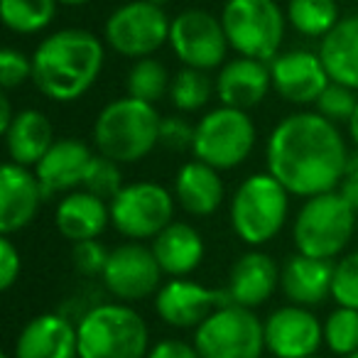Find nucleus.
I'll return each mask as SVG.
<instances>
[{"label": "nucleus", "instance_id": "obj_1", "mask_svg": "<svg viewBox=\"0 0 358 358\" xmlns=\"http://www.w3.org/2000/svg\"><path fill=\"white\" fill-rule=\"evenodd\" d=\"M351 157L336 123L317 110H297L280 120L265 143L268 172L294 196L338 189Z\"/></svg>", "mask_w": 358, "mask_h": 358}, {"label": "nucleus", "instance_id": "obj_2", "mask_svg": "<svg viewBox=\"0 0 358 358\" xmlns=\"http://www.w3.org/2000/svg\"><path fill=\"white\" fill-rule=\"evenodd\" d=\"M103 62L106 47L94 32L64 27L45 37L32 52V84L47 99L71 103L94 89Z\"/></svg>", "mask_w": 358, "mask_h": 358}, {"label": "nucleus", "instance_id": "obj_3", "mask_svg": "<svg viewBox=\"0 0 358 358\" xmlns=\"http://www.w3.org/2000/svg\"><path fill=\"white\" fill-rule=\"evenodd\" d=\"M159 118L152 103L133 96H123L101 108L94 120L91 140L99 155L118 164H133L145 159L159 145Z\"/></svg>", "mask_w": 358, "mask_h": 358}, {"label": "nucleus", "instance_id": "obj_4", "mask_svg": "<svg viewBox=\"0 0 358 358\" xmlns=\"http://www.w3.org/2000/svg\"><path fill=\"white\" fill-rule=\"evenodd\" d=\"M79 358H148L150 329L125 302H99L76 322Z\"/></svg>", "mask_w": 358, "mask_h": 358}, {"label": "nucleus", "instance_id": "obj_5", "mask_svg": "<svg viewBox=\"0 0 358 358\" xmlns=\"http://www.w3.org/2000/svg\"><path fill=\"white\" fill-rule=\"evenodd\" d=\"M289 192L270 172L245 177L231 199V226L250 248L270 243L289 216Z\"/></svg>", "mask_w": 358, "mask_h": 358}, {"label": "nucleus", "instance_id": "obj_6", "mask_svg": "<svg viewBox=\"0 0 358 358\" xmlns=\"http://www.w3.org/2000/svg\"><path fill=\"white\" fill-rule=\"evenodd\" d=\"M358 211L336 189L304 199L294 216V248L312 258L334 260L346 250L356 231Z\"/></svg>", "mask_w": 358, "mask_h": 358}, {"label": "nucleus", "instance_id": "obj_7", "mask_svg": "<svg viewBox=\"0 0 358 358\" xmlns=\"http://www.w3.org/2000/svg\"><path fill=\"white\" fill-rule=\"evenodd\" d=\"M221 25L238 57L273 62L287 30V13L275 0H226Z\"/></svg>", "mask_w": 358, "mask_h": 358}, {"label": "nucleus", "instance_id": "obj_8", "mask_svg": "<svg viewBox=\"0 0 358 358\" xmlns=\"http://www.w3.org/2000/svg\"><path fill=\"white\" fill-rule=\"evenodd\" d=\"M255 138L258 133H255L248 110L219 106L196 123L192 152H194V159H201L219 172H226V169H236L250 157Z\"/></svg>", "mask_w": 358, "mask_h": 358}, {"label": "nucleus", "instance_id": "obj_9", "mask_svg": "<svg viewBox=\"0 0 358 358\" xmlns=\"http://www.w3.org/2000/svg\"><path fill=\"white\" fill-rule=\"evenodd\" d=\"M172 17L150 0H128L115 8L103 25V42L120 57L145 59L169 45Z\"/></svg>", "mask_w": 358, "mask_h": 358}, {"label": "nucleus", "instance_id": "obj_10", "mask_svg": "<svg viewBox=\"0 0 358 358\" xmlns=\"http://www.w3.org/2000/svg\"><path fill=\"white\" fill-rule=\"evenodd\" d=\"M194 346L201 358H260L265 327L253 309L224 304L194 329Z\"/></svg>", "mask_w": 358, "mask_h": 358}, {"label": "nucleus", "instance_id": "obj_11", "mask_svg": "<svg viewBox=\"0 0 358 358\" xmlns=\"http://www.w3.org/2000/svg\"><path fill=\"white\" fill-rule=\"evenodd\" d=\"M177 199L157 182L125 185L110 201V226L128 241H152L174 221Z\"/></svg>", "mask_w": 358, "mask_h": 358}, {"label": "nucleus", "instance_id": "obj_12", "mask_svg": "<svg viewBox=\"0 0 358 358\" xmlns=\"http://www.w3.org/2000/svg\"><path fill=\"white\" fill-rule=\"evenodd\" d=\"M169 47L182 64L201 71L221 69L229 62L226 55L231 50L221 17L196 8L182 10L177 17H172Z\"/></svg>", "mask_w": 358, "mask_h": 358}, {"label": "nucleus", "instance_id": "obj_13", "mask_svg": "<svg viewBox=\"0 0 358 358\" xmlns=\"http://www.w3.org/2000/svg\"><path fill=\"white\" fill-rule=\"evenodd\" d=\"M162 275L152 248L138 241H128L110 250L101 280L106 292L115 297V302L133 304L155 297L162 287Z\"/></svg>", "mask_w": 358, "mask_h": 358}, {"label": "nucleus", "instance_id": "obj_14", "mask_svg": "<svg viewBox=\"0 0 358 358\" xmlns=\"http://www.w3.org/2000/svg\"><path fill=\"white\" fill-rule=\"evenodd\" d=\"M265 351L275 358H312L324 343V324L309 307L285 304L263 322Z\"/></svg>", "mask_w": 358, "mask_h": 358}, {"label": "nucleus", "instance_id": "obj_15", "mask_svg": "<svg viewBox=\"0 0 358 358\" xmlns=\"http://www.w3.org/2000/svg\"><path fill=\"white\" fill-rule=\"evenodd\" d=\"M224 304H231L226 289L204 287L187 278L167 280L155 294V312L167 327L174 329H196Z\"/></svg>", "mask_w": 358, "mask_h": 358}, {"label": "nucleus", "instance_id": "obj_16", "mask_svg": "<svg viewBox=\"0 0 358 358\" xmlns=\"http://www.w3.org/2000/svg\"><path fill=\"white\" fill-rule=\"evenodd\" d=\"M268 64H270L275 94L292 106L317 103L322 91L331 84L319 52H309V50L280 52Z\"/></svg>", "mask_w": 358, "mask_h": 358}, {"label": "nucleus", "instance_id": "obj_17", "mask_svg": "<svg viewBox=\"0 0 358 358\" xmlns=\"http://www.w3.org/2000/svg\"><path fill=\"white\" fill-rule=\"evenodd\" d=\"M35 169L6 162L0 169V234L13 236L32 224L45 201Z\"/></svg>", "mask_w": 358, "mask_h": 358}, {"label": "nucleus", "instance_id": "obj_18", "mask_svg": "<svg viewBox=\"0 0 358 358\" xmlns=\"http://www.w3.org/2000/svg\"><path fill=\"white\" fill-rule=\"evenodd\" d=\"M13 358H79L76 324L59 312L37 314L22 327Z\"/></svg>", "mask_w": 358, "mask_h": 358}, {"label": "nucleus", "instance_id": "obj_19", "mask_svg": "<svg viewBox=\"0 0 358 358\" xmlns=\"http://www.w3.org/2000/svg\"><path fill=\"white\" fill-rule=\"evenodd\" d=\"M96 152H91L89 145L76 138L55 140L45 157L32 167L47 199L55 194H69V192L81 189L86 167Z\"/></svg>", "mask_w": 358, "mask_h": 358}, {"label": "nucleus", "instance_id": "obj_20", "mask_svg": "<svg viewBox=\"0 0 358 358\" xmlns=\"http://www.w3.org/2000/svg\"><path fill=\"white\" fill-rule=\"evenodd\" d=\"M273 89L270 64L250 57L229 59L216 74V96L221 106H231L238 110H250L265 101Z\"/></svg>", "mask_w": 358, "mask_h": 358}, {"label": "nucleus", "instance_id": "obj_21", "mask_svg": "<svg viewBox=\"0 0 358 358\" xmlns=\"http://www.w3.org/2000/svg\"><path fill=\"white\" fill-rule=\"evenodd\" d=\"M280 287V268L268 253L253 248L231 265L226 297L231 304L255 309L265 304Z\"/></svg>", "mask_w": 358, "mask_h": 358}, {"label": "nucleus", "instance_id": "obj_22", "mask_svg": "<svg viewBox=\"0 0 358 358\" xmlns=\"http://www.w3.org/2000/svg\"><path fill=\"white\" fill-rule=\"evenodd\" d=\"M331 260L292 253L280 268V289L289 299V304H299V307H317L327 297H331Z\"/></svg>", "mask_w": 358, "mask_h": 358}, {"label": "nucleus", "instance_id": "obj_23", "mask_svg": "<svg viewBox=\"0 0 358 358\" xmlns=\"http://www.w3.org/2000/svg\"><path fill=\"white\" fill-rule=\"evenodd\" d=\"M221 172L201 159H192L179 167L174 177V199L189 216H211L224 204Z\"/></svg>", "mask_w": 358, "mask_h": 358}, {"label": "nucleus", "instance_id": "obj_24", "mask_svg": "<svg viewBox=\"0 0 358 358\" xmlns=\"http://www.w3.org/2000/svg\"><path fill=\"white\" fill-rule=\"evenodd\" d=\"M108 224H110V204L86 189L69 192L57 204L55 226L71 243L99 238L108 229Z\"/></svg>", "mask_w": 358, "mask_h": 358}, {"label": "nucleus", "instance_id": "obj_25", "mask_svg": "<svg viewBox=\"0 0 358 358\" xmlns=\"http://www.w3.org/2000/svg\"><path fill=\"white\" fill-rule=\"evenodd\" d=\"M159 268L169 278H187L201 265L206 245L201 234L187 221H172L150 243Z\"/></svg>", "mask_w": 358, "mask_h": 358}, {"label": "nucleus", "instance_id": "obj_26", "mask_svg": "<svg viewBox=\"0 0 358 358\" xmlns=\"http://www.w3.org/2000/svg\"><path fill=\"white\" fill-rule=\"evenodd\" d=\"M3 135H6L10 162L22 164V167H35L55 143V130H52L50 118L35 108L17 110L15 120Z\"/></svg>", "mask_w": 358, "mask_h": 358}, {"label": "nucleus", "instance_id": "obj_27", "mask_svg": "<svg viewBox=\"0 0 358 358\" xmlns=\"http://www.w3.org/2000/svg\"><path fill=\"white\" fill-rule=\"evenodd\" d=\"M329 79L358 91V15H346L319 42Z\"/></svg>", "mask_w": 358, "mask_h": 358}, {"label": "nucleus", "instance_id": "obj_28", "mask_svg": "<svg viewBox=\"0 0 358 358\" xmlns=\"http://www.w3.org/2000/svg\"><path fill=\"white\" fill-rule=\"evenodd\" d=\"M57 6V0H0V17L15 35H37L55 22Z\"/></svg>", "mask_w": 358, "mask_h": 358}, {"label": "nucleus", "instance_id": "obj_29", "mask_svg": "<svg viewBox=\"0 0 358 358\" xmlns=\"http://www.w3.org/2000/svg\"><path fill=\"white\" fill-rule=\"evenodd\" d=\"M214 94H216V81L209 76V71L182 66L172 76L167 96H169V103L179 113H196V110H201L209 103Z\"/></svg>", "mask_w": 358, "mask_h": 358}, {"label": "nucleus", "instance_id": "obj_30", "mask_svg": "<svg viewBox=\"0 0 358 358\" xmlns=\"http://www.w3.org/2000/svg\"><path fill=\"white\" fill-rule=\"evenodd\" d=\"M338 6L336 0H289L287 22L304 37H324L336 27Z\"/></svg>", "mask_w": 358, "mask_h": 358}, {"label": "nucleus", "instance_id": "obj_31", "mask_svg": "<svg viewBox=\"0 0 358 358\" xmlns=\"http://www.w3.org/2000/svg\"><path fill=\"white\" fill-rule=\"evenodd\" d=\"M169 84H172V76L164 69L162 62H157L155 57L135 59L133 66L128 69V76H125L128 96L145 101V103H152V106L157 103L162 96L169 94Z\"/></svg>", "mask_w": 358, "mask_h": 358}, {"label": "nucleus", "instance_id": "obj_32", "mask_svg": "<svg viewBox=\"0 0 358 358\" xmlns=\"http://www.w3.org/2000/svg\"><path fill=\"white\" fill-rule=\"evenodd\" d=\"M324 346L341 358L358 351V309L336 307L324 319Z\"/></svg>", "mask_w": 358, "mask_h": 358}, {"label": "nucleus", "instance_id": "obj_33", "mask_svg": "<svg viewBox=\"0 0 358 358\" xmlns=\"http://www.w3.org/2000/svg\"><path fill=\"white\" fill-rule=\"evenodd\" d=\"M123 187L125 185H123V169H120V164L115 162V159L106 157V155L96 152L94 157H91L89 167H86L81 189L91 192V194L101 196V199L110 204Z\"/></svg>", "mask_w": 358, "mask_h": 358}, {"label": "nucleus", "instance_id": "obj_34", "mask_svg": "<svg viewBox=\"0 0 358 358\" xmlns=\"http://www.w3.org/2000/svg\"><path fill=\"white\" fill-rule=\"evenodd\" d=\"M314 106H317V113L324 115L327 120H331V123H348L358 106V91L351 89V86L331 81L322 91V96H319Z\"/></svg>", "mask_w": 358, "mask_h": 358}, {"label": "nucleus", "instance_id": "obj_35", "mask_svg": "<svg viewBox=\"0 0 358 358\" xmlns=\"http://www.w3.org/2000/svg\"><path fill=\"white\" fill-rule=\"evenodd\" d=\"M331 297L338 307L358 309V250H351L334 265Z\"/></svg>", "mask_w": 358, "mask_h": 358}, {"label": "nucleus", "instance_id": "obj_36", "mask_svg": "<svg viewBox=\"0 0 358 358\" xmlns=\"http://www.w3.org/2000/svg\"><path fill=\"white\" fill-rule=\"evenodd\" d=\"M108 255H110V250L106 248L99 238L71 243V265H74L76 273L84 275V278L103 275L106 263H108Z\"/></svg>", "mask_w": 358, "mask_h": 358}, {"label": "nucleus", "instance_id": "obj_37", "mask_svg": "<svg viewBox=\"0 0 358 358\" xmlns=\"http://www.w3.org/2000/svg\"><path fill=\"white\" fill-rule=\"evenodd\" d=\"M25 81H32V57H27L20 50L0 52V84L6 91L20 89Z\"/></svg>", "mask_w": 358, "mask_h": 358}, {"label": "nucleus", "instance_id": "obj_38", "mask_svg": "<svg viewBox=\"0 0 358 358\" xmlns=\"http://www.w3.org/2000/svg\"><path fill=\"white\" fill-rule=\"evenodd\" d=\"M196 125H192L185 115H167L159 123V145L172 152H185L194 148Z\"/></svg>", "mask_w": 358, "mask_h": 358}, {"label": "nucleus", "instance_id": "obj_39", "mask_svg": "<svg viewBox=\"0 0 358 358\" xmlns=\"http://www.w3.org/2000/svg\"><path fill=\"white\" fill-rule=\"evenodd\" d=\"M22 273V258L20 250L10 241V236L0 238V289H10L20 280Z\"/></svg>", "mask_w": 358, "mask_h": 358}, {"label": "nucleus", "instance_id": "obj_40", "mask_svg": "<svg viewBox=\"0 0 358 358\" xmlns=\"http://www.w3.org/2000/svg\"><path fill=\"white\" fill-rule=\"evenodd\" d=\"M148 358H201L194 343L179 341V338H164L150 348Z\"/></svg>", "mask_w": 358, "mask_h": 358}, {"label": "nucleus", "instance_id": "obj_41", "mask_svg": "<svg viewBox=\"0 0 358 358\" xmlns=\"http://www.w3.org/2000/svg\"><path fill=\"white\" fill-rule=\"evenodd\" d=\"M336 192L358 211V150L348 157L346 169H343V177H341V185H338Z\"/></svg>", "mask_w": 358, "mask_h": 358}, {"label": "nucleus", "instance_id": "obj_42", "mask_svg": "<svg viewBox=\"0 0 358 358\" xmlns=\"http://www.w3.org/2000/svg\"><path fill=\"white\" fill-rule=\"evenodd\" d=\"M15 120V113H13V103L8 99V94L0 96V133H6L10 128V123Z\"/></svg>", "mask_w": 358, "mask_h": 358}, {"label": "nucleus", "instance_id": "obj_43", "mask_svg": "<svg viewBox=\"0 0 358 358\" xmlns=\"http://www.w3.org/2000/svg\"><path fill=\"white\" fill-rule=\"evenodd\" d=\"M346 125H348V135H351L353 145H356V150H358V106H356V110H353L351 120H348Z\"/></svg>", "mask_w": 358, "mask_h": 358}, {"label": "nucleus", "instance_id": "obj_44", "mask_svg": "<svg viewBox=\"0 0 358 358\" xmlns=\"http://www.w3.org/2000/svg\"><path fill=\"white\" fill-rule=\"evenodd\" d=\"M59 6H66V8H79V6H89L91 0H57Z\"/></svg>", "mask_w": 358, "mask_h": 358}, {"label": "nucleus", "instance_id": "obj_45", "mask_svg": "<svg viewBox=\"0 0 358 358\" xmlns=\"http://www.w3.org/2000/svg\"><path fill=\"white\" fill-rule=\"evenodd\" d=\"M150 3H155V6H167V3H172V0H150Z\"/></svg>", "mask_w": 358, "mask_h": 358}, {"label": "nucleus", "instance_id": "obj_46", "mask_svg": "<svg viewBox=\"0 0 358 358\" xmlns=\"http://www.w3.org/2000/svg\"><path fill=\"white\" fill-rule=\"evenodd\" d=\"M346 358H358V351H356V353H351V356H346Z\"/></svg>", "mask_w": 358, "mask_h": 358}, {"label": "nucleus", "instance_id": "obj_47", "mask_svg": "<svg viewBox=\"0 0 358 358\" xmlns=\"http://www.w3.org/2000/svg\"><path fill=\"white\" fill-rule=\"evenodd\" d=\"M0 358H13V356H10V353H3V356H0Z\"/></svg>", "mask_w": 358, "mask_h": 358}, {"label": "nucleus", "instance_id": "obj_48", "mask_svg": "<svg viewBox=\"0 0 358 358\" xmlns=\"http://www.w3.org/2000/svg\"><path fill=\"white\" fill-rule=\"evenodd\" d=\"M312 358H322V356H312Z\"/></svg>", "mask_w": 358, "mask_h": 358}]
</instances>
